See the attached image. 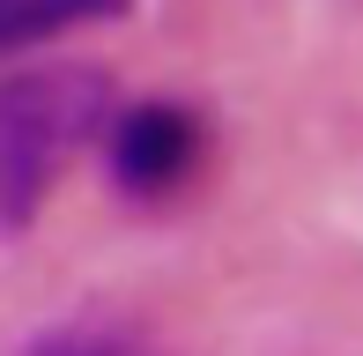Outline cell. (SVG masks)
Listing matches in <instances>:
<instances>
[{
  "label": "cell",
  "instance_id": "3957f363",
  "mask_svg": "<svg viewBox=\"0 0 363 356\" xmlns=\"http://www.w3.org/2000/svg\"><path fill=\"white\" fill-rule=\"evenodd\" d=\"M134 0H0V52H30V45L60 38L82 23H111Z\"/></svg>",
  "mask_w": 363,
  "mask_h": 356
},
{
  "label": "cell",
  "instance_id": "277c9868",
  "mask_svg": "<svg viewBox=\"0 0 363 356\" xmlns=\"http://www.w3.org/2000/svg\"><path fill=\"white\" fill-rule=\"evenodd\" d=\"M15 356H156V349L134 342V334H119V327H89V319H74V327H45V334H30Z\"/></svg>",
  "mask_w": 363,
  "mask_h": 356
},
{
  "label": "cell",
  "instance_id": "7a4b0ae2",
  "mask_svg": "<svg viewBox=\"0 0 363 356\" xmlns=\"http://www.w3.org/2000/svg\"><path fill=\"white\" fill-rule=\"evenodd\" d=\"M208 156V126L178 96H141L111 119V186L134 201H171Z\"/></svg>",
  "mask_w": 363,
  "mask_h": 356
},
{
  "label": "cell",
  "instance_id": "6da1fadb",
  "mask_svg": "<svg viewBox=\"0 0 363 356\" xmlns=\"http://www.w3.org/2000/svg\"><path fill=\"white\" fill-rule=\"evenodd\" d=\"M111 82L96 67H23L0 82V223L15 238L38 223L60 164L104 126Z\"/></svg>",
  "mask_w": 363,
  "mask_h": 356
}]
</instances>
